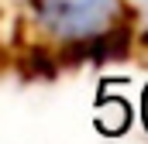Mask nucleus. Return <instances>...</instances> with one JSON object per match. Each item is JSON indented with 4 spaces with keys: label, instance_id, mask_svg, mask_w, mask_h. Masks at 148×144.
<instances>
[{
    "label": "nucleus",
    "instance_id": "f257e3e1",
    "mask_svg": "<svg viewBox=\"0 0 148 144\" xmlns=\"http://www.w3.org/2000/svg\"><path fill=\"white\" fill-rule=\"evenodd\" d=\"M127 52H131V28L117 24V28H107L86 41H73L55 55L62 65H79V62H114V58H124Z\"/></svg>",
    "mask_w": 148,
    "mask_h": 144
},
{
    "label": "nucleus",
    "instance_id": "f03ea898",
    "mask_svg": "<svg viewBox=\"0 0 148 144\" xmlns=\"http://www.w3.org/2000/svg\"><path fill=\"white\" fill-rule=\"evenodd\" d=\"M17 72L24 75V79H55L59 72H62V62H59V55L55 52H48V48H31V52H24V58L17 62Z\"/></svg>",
    "mask_w": 148,
    "mask_h": 144
},
{
    "label": "nucleus",
    "instance_id": "7ed1b4c3",
    "mask_svg": "<svg viewBox=\"0 0 148 144\" xmlns=\"http://www.w3.org/2000/svg\"><path fill=\"white\" fill-rule=\"evenodd\" d=\"M141 41H145V45H148V31H145V35H141Z\"/></svg>",
    "mask_w": 148,
    "mask_h": 144
}]
</instances>
